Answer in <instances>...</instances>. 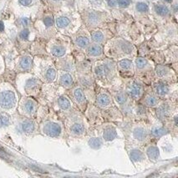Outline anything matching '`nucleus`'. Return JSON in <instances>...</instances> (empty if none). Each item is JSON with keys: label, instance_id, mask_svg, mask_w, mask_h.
Masks as SVG:
<instances>
[{"label": "nucleus", "instance_id": "obj_5", "mask_svg": "<svg viewBox=\"0 0 178 178\" xmlns=\"http://www.w3.org/2000/svg\"><path fill=\"white\" fill-rule=\"evenodd\" d=\"M135 65L136 68V75L139 77V81H141V79L145 80V82L147 83L149 81V75L152 76L154 73H151V65L147 59L142 57H138L135 59Z\"/></svg>", "mask_w": 178, "mask_h": 178}, {"label": "nucleus", "instance_id": "obj_35", "mask_svg": "<svg viewBox=\"0 0 178 178\" xmlns=\"http://www.w3.org/2000/svg\"><path fill=\"white\" fill-rule=\"evenodd\" d=\"M155 10L161 16H166L169 14V9L165 5H156L155 7Z\"/></svg>", "mask_w": 178, "mask_h": 178}, {"label": "nucleus", "instance_id": "obj_8", "mask_svg": "<svg viewBox=\"0 0 178 178\" xmlns=\"http://www.w3.org/2000/svg\"><path fill=\"white\" fill-rule=\"evenodd\" d=\"M171 84L165 83L162 81H158L153 83L152 90L156 96L161 100H167L172 95V87Z\"/></svg>", "mask_w": 178, "mask_h": 178}, {"label": "nucleus", "instance_id": "obj_14", "mask_svg": "<svg viewBox=\"0 0 178 178\" xmlns=\"http://www.w3.org/2000/svg\"><path fill=\"white\" fill-rule=\"evenodd\" d=\"M78 83L79 85L85 89H93L94 87V81L95 78L93 74L87 73V74H81L78 76Z\"/></svg>", "mask_w": 178, "mask_h": 178}, {"label": "nucleus", "instance_id": "obj_41", "mask_svg": "<svg viewBox=\"0 0 178 178\" xmlns=\"http://www.w3.org/2000/svg\"><path fill=\"white\" fill-rule=\"evenodd\" d=\"M29 29H23V31H21V33L19 34V37L22 39H27L29 38Z\"/></svg>", "mask_w": 178, "mask_h": 178}, {"label": "nucleus", "instance_id": "obj_7", "mask_svg": "<svg viewBox=\"0 0 178 178\" xmlns=\"http://www.w3.org/2000/svg\"><path fill=\"white\" fill-rule=\"evenodd\" d=\"M155 75L158 80L165 83H173L176 81V75L169 67L165 65H157L155 69Z\"/></svg>", "mask_w": 178, "mask_h": 178}, {"label": "nucleus", "instance_id": "obj_34", "mask_svg": "<svg viewBox=\"0 0 178 178\" xmlns=\"http://www.w3.org/2000/svg\"><path fill=\"white\" fill-rule=\"evenodd\" d=\"M70 23L69 18L64 17V16H61V17L58 18L56 20V24L59 28H65Z\"/></svg>", "mask_w": 178, "mask_h": 178}, {"label": "nucleus", "instance_id": "obj_45", "mask_svg": "<svg viewBox=\"0 0 178 178\" xmlns=\"http://www.w3.org/2000/svg\"><path fill=\"white\" fill-rule=\"evenodd\" d=\"M5 155H6L5 151H3L2 147H0V156H3V157L4 156V157H5Z\"/></svg>", "mask_w": 178, "mask_h": 178}, {"label": "nucleus", "instance_id": "obj_31", "mask_svg": "<svg viewBox=\"0 0 178 178\" xmlns=\"http://www.w3.org/2000/svg\"><path fill=\"white\" fill-rule=\"evenodd\" d=\"M75 43L80 48H85L89 44V39L85 36H79L76 38Z\"/></svg>", "mask_w": 178, "mask_h": 178}, {"label": "nucleus", "instance_id": "obj_19", "mask_svg": "<svg viewBox=\"0 0 178 178\" xmlns=\"http://www.w3.org/2000/svg\"><path fill=\"white\" fill-rule=\"evenodd\" d=\"M145 154L147 155L151 161H156L160 158V151L156 145L155 144H149L147 145L145 150Z\"/></svg>", "mask_w": 178, "mask_h": 178}, {"label": "nucleus", "instance_id": "obj_21", "mask_svg": "<svg viewBox=\"0 0 178 178\" xmlns=\"http://www.w3.org/2000/svg\"><path fill=\"white\" fill-rule=\"evenodd\" d=\"M129 155L130 160L135 162V163H139V162H141L145 160L146 158V154L141 151L138 148H132L129 151Z\"/></svg>", "mask_w": 178, "mask_h": 178}, {"label": "nucleus", "instance_id": "obj_26", "mask_svg": "<svg viewBox=\"0 0 178 178\" xmlns=\"http://www.w3.org/2000/svg\"><path fill=\"white\" fill-rule=\"evenodd\" d=\"M23 110H24V111H25L26 113L32 115V114L35 113L36 110H37V103H36L35 101L29 99V100H27V101L24 102Z\"/></svg>", "mask_w": 178, "mask_h": 178}, {"label": "nucleus", "instance_id": "obj_28", "mask_svg": "<svg viewBox=\"0 0 178 178\" xmlns=\"http://www.w3.org/2000/svg\"><path fill=\"white\" fill-rule=\"evenodd\" d=\"M32 64H33V60H32V58L29 56H25L23 57L20 61V68L24 71H28L29 69H31Z\"/></svg>", "mask_w": 178, "mask_h": 178}, {"label": "nucleus", "instance_id": "obj_15", "mask_svg": "<svg viewBox=\"0 0 178 178\" xmlns=\"http://www.w3.org/2000/svg\"><path fill=\"white\" fill-rule=\"evenodd\" d=\"M102 140L106 142H111L117 138V130L115 127L111 125H107L102 130Z\"/></svg>", "mask_w": 178, "mask_h": 178}, {"label": "nucleus", "instance_id": "obj_29", "mask_svg": "<svg viewBox=\"0 0 178 178\" xmlns=\"http://www.w3.org/2000/svg\"><path fill=\"white\" fill-rule=\"evenodd\" d=\"M52 55L55 56V57H62L65 55L66 53V49L63 46H54L51 49Z\"/></svg>", "mask_w": 178, "mask_h": 178}, {"label": "nucleus", "instance_id": "obj_36", "mask_svg": "<svg viewBox=\"0 0 178 178\" xmlns=\"http://www.w3.org/2000/svg\"><path fill=\"white\" fill-rule=\"evenodd\" d=\"M10 123V117L7 114H0V127H5Z\"/></svg>", "mask_w": 178, "mask_h": 178}, {"label": "nucleus", "instance_id": "obj_18", "mask_svg": "<svg viewBox=\"0 0 178 178\" xmlns=\"http://www.w3.org/2000/svg\"><path fill=\"white\" fill-rule=\"evenodd\" d=\"M148 130H149L150 137L155 138V139L162 137L169 133V130L167 128H165L162 126H158V125H154L150 129H148Z\"/></svg>", "mask_w": 178, "mask_h": 178}, {"label": "nucleus", "instance_id": "obj_3", "mask_svg": "<svg viewBox=\"0 0 178 178\" xmlns=\"http://www.w3.org/2000/svg\"><path fill=\"white\" fill-rule=\"evenodd\" d=\"M69 135L75 138H82L86 135V127L80 115H73L70 123L68 126Z\"/></svg>", "mask_w": 178, "mask_h": 178}, {"label": "nucleus", "instance_id": "obj_2", "mask_svg": "<svg viewBox=\"0 0 178 178\" xmlns=\"http://www.w3.org/2000/svg\"><path fill=\"white\" fill-rule=\"evenodd\" d=\"M124 90L126 92L130 99L133 101H139L145 94L143 83L136 79H129L125 85Z\"/></svg>", "mask_w": 178, "mask_h": 178}, {"label": "nucleus", "instance_id": "obj_22", "mask_svg": "<svg viewBox=\"0 0 178 178\" xmlns=\"http://www.w3.org/2000/svg\"><path fill=\"white\" fill-rule=\"evenodd\" d=\"M58 106L62 111H69L72 109V103L70 100L66 96H60L58 99Z\"/></svg>", "mask_w": 178, "mask_h": 178}, {"label": "nucleus", "instance_id": "obj_38", "mask_svg": "<svg viewBox=\"0 0 178 178\" xmlns=\"http://www.w3.org/2000/svg\"><path fill=\"white\" fill-rule=\"evenodd\" d=\"M136 10L141 13H145V12L148 11V6L147 3H138L136 4Z\"/></svg>", "mask_w": 178, "mask_h": 178}, {"label": "nucleus", "instance_id": "obj_42", "mask_svg": "<svg viewBox=\"0 0 178 178\" xmlns=\"http://www.w3.org/2000/svg\"><path fill=\"white\" fill-rule=\"evenodd\" d=\"M19 3L23 6H29L32 3V0H19Z\"/></svg>", "mask_w": 178, "mask_h": 178}, {"label": "nucleus", "instance_id": "obj_32", "mask_svg": "<svg viewBox=\"0 0 178 178\" xmlns=\"http://www.w3.org/2000/svg\"><path fill=\"white\" fill-rule=\"evenodd\" d=\"M39 80L35 79V78H31L26 82L25 88L28 90H32V89H35V88H37L39 86Z\"/></svg>", "mask_w": 178, "mask_h": 178}, {"label": "nucleus", "instance_id": "obj_23", "mask_svg": "<svg viewBox=\"0 0 178 178\" xmlns=\"http://www.w3.org/2000/svg\"><path fill=\"white\" fill-rule=\"evenodd\" d=\"M102 53H103V49L99 44H93L89 46V48L87 49V54L89 57L92 58L99 57L102 55Z\"/></svg>", "mask_w": 178, "mask_h": 178}, {"label": "nucleus", "instance_id": "obj_10", "mask_svg": "<svg viewBox=\"0 0 178 178\" xmlns=\"http://www.w3.org/2000/svg\"><path fill=\"white\" fill-rule=\"evenodd\" d=\"M156 108V115L159 120L165 121L172 115L173 110H175V105L170 101H166L158 105Z\"/></svg>", "mask_w": 178, "mask_h": 178}, {"label": "nucleus", "instance_id": "obj_48", "mask_svg": "<svg viewBox=\"0 0 178 178\" xmlns=\"http://www.w3.org/2000/svg\"><path fill=\"white\" fill-rule=\"evenodd\" d=\"M166 1H167V2H171L172 0H166Z\"/></svg>", "mask_w": 178, "mask_h": 178}, {"label": "nucleus", "instance_id": "obj_47", "mask_svg": "<svg viewBox=\"0 0 178 178\" xmlns=\"http://www.w3.org/2000/svg\"><path fill=\"white\" fill-rule=\"evenodd\" d=\"M4 30V24L2 21H0V32H3Z\"/></svg>", "mask_w": 178, "mask_h": 178}, {"label": "nucleus", "instance_id": "obj_30", "mask_svg": "<svg viewBox=\"0 0 178 178\" xmlns=\"http://www.w3.org/2000/svg\"><path fill=\"white\" fill-rule=\"evenodd\" d=\"M87 19L90 24H96L101 19V15L96 12H89L87 16Z\"/></svg>", "mask_w": 178, "mask_h": 178}, {"label": "nucleus", "instance_id": "obj_17", "mask_svg": "<svg viewBox=\"0 0 178 178\" xmlns=\"http://www.w3.org/2000/svg\"><path fill=\"white\" fill-rule=\"evenodd\" d=\"M161 99H159L154 92H147L143 97V106L150 108H155L161 103Z\"/></svg>", "mask_w": 178, "mask_h": 178}, {"label": "nucleus", "instance_id": "obj_16", "mask_svg": "<svg viewBox=\"0 0 178 178\" xmlns=\"http://www.w3.org/2000/svg\"><path fill=\"white\" fill-rule=\"evenodd\" d=\"M111 96L113 101H115V103L120 107L124 106L127 102H129V96L124 89H120V90H115V91L112 92Z\"/></svg>", "mask_w": 178, "mask_h": 178}, {"label": "nucleus", "instance_id": "obj_11", "mask_svg": "<svg viewBox=\"0 0 178 178\" xmlns=\"http://www.w3.org/2000/svg\"><path fill=\"white\" fill-rule=\"evenodd\" d=\"M16 104V96L11 90H6L0 93V106L3 109H11Z\"/></svg>", "mask_w": 178, "mask_h": 178}, {"label": "nucleus", "instance_id": "obj_44", "mask_svg": "<svg viewBox=\"0 0 178 178\" xmlns=\"http://www.w3.org/2000/svg\"><path fill=\"white\" fill-rule=\"evenodd\" d=\"M28 22H29V21H28V19H25V18H23V19H21V23H22L23 25H27V24H28Z\"/></svg>", "mask_w": 178, "mask_h": 178}, {"label": "nucleus", "instance_id": "obj_43", "mask_svg": "<svg viewBox=\"0 0 178 178\" xmlns=\"http://www.w3.org/2000/svg\"><path fill=\"white\" fill-rule=\"evenodd\" d=\"M117 4V0H108V5L110 7H115Z\"/></svg>", "mask_w": 178, "mask_h": 178}, {"label": "nucleus", "instance_id": "obj_9", "mask_svg": "<svg viewBox=\"0 0 178 178\" xmlns=\"http://www.w3.org/2000/svg\"><path fill=\"white\" fill-rule=\"evenodd\" d=\"M95 106L102 110H108L113 106L111 95L105 89H101L95 97Z\"/></svg>", "mask_w": 178, "mask_h": 178}, {"label": "nucleus", "instance_id": "obj_13", "mask_svg": "<svg viewBox=\"0 0 178 178\" xmlns=\"http://www.w3.org/2000/svg\"><path fill=\"white\" fill-rule=\"evenodd\" d=\"M119 74L125 78H130L134 75L133 73V64L130 60L124 59L122 60L119 61L117 64Z\"/></svg>", "mask_w": 178, "mask_h": 178}, {"label": "nucleus", "instance_id": "obj_33", "mask_svg": "<svg viewBox=\"0 0 178 178\" xmlns=\"http://www.w3.org/2000/svg\"><path fill=\"white\" fill-rule=\"evenodd\" d=\"M56 75H57V73H56V70L54 68H49L45 73L46 80L49 82H53L55 81L56 79Z\"/></svg>", "mask_w": 178, "mask_h": 178}, {"label": "nucleus", "instance_id": "obj_12", "mask_svg": "<svg viewBox=\"0 0 178 178\" xmlns=\"http://www.w3.org/2000/svg\"><path fill=\"white\" fill-rule=\"evenodd\" d=\"M62 126L57 122L49 121L43 125V131L46 135L51 138L60 137L62 134Z\"/></svg>", "mask_w": 178, "mask_h": 178}, {"label": "nucleus", "instance_id": "obj_1", "mask_svg": "<svg viewBox=\"0 0 178 178\" xmlns=\"http://www.w3.org/2000/svg\"><path fill=\"white\" fill-rule=\"evenodd\" d=\"M117 73L115 71V64L113 62H102L96 64L93 68V75L97 82L101 84H109L115 78Z\"/></svg>", "mask_w": 178, "mask_h": 178}, {"label": "nucleus", "instance_id": "obj_20", "mask_svg": "<svg viewBox=\"0 0 178 178\" xmlns=\"http://www.w3.org/2000/svg\"><path fill=\"white\" fill-rule=\"evenodd\" d=\"M60 84L66 89H70L73 86H75L74 75L67 72L62 73V75L60 76Z\"/></svg>", "mask_w": 178, "mask_h": 178}, {"label": "nucleus", "instance_id": "obj_4", "mask_svg": "<svg viewBox=\"0 0 178 178\" xmlns=\"http://www.w3.org/2000/svg\"><path fill=\"white\" fill-rule=\"evenodd\" d=\"M70 96L73 102L78 106V109L82 112L85 111L88 106V102H87V98L84 92L83 88L80 85L73 86L70 90Z\"/></svg>", "mask_w": 178, "mask_h": 178}, {"label": "nucleus", "instance_id": "obj_24", "mask_svg": "<svg viewBox=\"0 0 178 178\" xmlns=\"http://www.w3.org/2000/svg\"><path fill=\"white\" fill-rule=\"evenodd\" d=\"M35 125L31 120H25L21 124V130L25 134H32L35 131Z\"/></svg>", "mask_w": 178, "mask_h": 178}, {"label": "nucleus", "instance_id": "obj_40", "mask_svg": "<svg viewBox=\"0 0 178 178\" xmlns=\"http://www.w3.org/2000/svg\"><path fill=\"white\" fill-rule=\"evenodd\" d=\"M43 23H44L47 28H49V27H51L54 24V20H53V19L51 17H46L43 19Z\"/></svg>", "mask_w": 178, "mask_h": 178}, {"label": "nucleus", "instance_id": "obj_6", "mask_svg": "<svg viewBox=\"0 0 178 178\" xmlns=\"http://www.w3.org/2000/svg\"><path fill=\"white\" fill-rule=\"evenodd\" d=\"M130 135L133 141L138 144L146 143L149 139V130L147 126L143 124H136L131 128Z\"/></svg>", "mask_w": 178, "mask_h": 178}, {"label": "nucleus", "instance_id": "obj_27", "mask_svg": "<svg viewBox=\"0 0 178 178\" xmlns=\"http://www.w3.org/2000/svg\"><path fill=\"white\" fill-rule=\"evenodd\" d=\"M88 145L92 149L98 150L103 146V140L102 138L97 137V136L90 137L88 141Z\"/></svg>", "mask_w": 178, "mask_h": 178}, {"label": "nucleus", "instance_id": "obj_25", "mask_svg": "<svg viewBox=\"0 0 178 178\" xmlns=\"http://www.w3.org/2000/svg\"><path fill=\"white\" fill-rule=\"evenodd\" d=\"M132 115L133 117L135 118H145L147 116V109L145 106L139 105L133 107L132 109Z\"/></svg>", "mask_w": 178, "mask_h": 178}, {"label": "nucleus", "instance_id": "obj_37", "mask_svg": "<svg viewBox=\"0 0 178 178\" xmlns=\"http://www.w3.org/2000/svg\"><path fill=\"white\" fill-rule=\"evenodd\" d=\"M92 39L96 43H101L104 40V35L101 31H95L92 34Z\"/></svg>", "mask_w": 178, "mask_h": 178}, {"label": "nucleus", "instance_id": "obj_46", "mask_svg": "<svg viewBox=\"0 0 178 178\" xmlns=\"http://www.w3.org/2000/svg\"><path fill=\"white\" fill-rule=\"evenodd\" d=\"M92 3H95V4H100L101 3V0H89Z\"/></svg>", "mask_w": 178, "mask_h": 178}, {"label": "nucleus", "instance_id": "obj_39", "mask_svg": "<svg viewBox=\"0 0 178 178\" xmlns=\"http://www.w3.org/2000/svg\"><path fill=\"white\" fill-rule=\"evenodd\" d=\"M131 3L130 0H117V3L119 6H121L122 8H126L127 6H129Z\"/></svg>", "mask_w": 178, "mask_h": 178}]
</instances>
